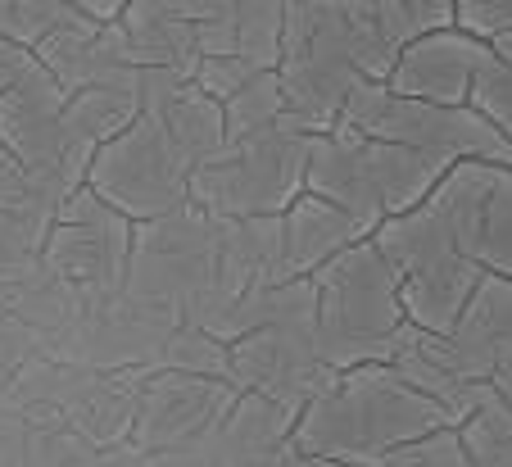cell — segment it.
Masks as SVG:
<instances>
[{
  "label": "cell",
  "instance_id": "cell-27",
  "mask_svg": "<svg viewBox=\"0 0 512 467\" xmlns=\"http://www.w3.org/2000/svg\"><path fill=\"white\" fill-rule=\"evenodd\" d=\"M503 137H508V146H512V127H508V132H503Z\"/></svg>",
  "mask_w": 512,
  "mask_h": 467
},
{
  "label": "cell",
  "instance_id": "cell-7",
  "mask_svg": "<svg viewBox=\"0 0 512 467\" xmlns=\"http://www.w3.org/2000/svg\"><path fill=\"white\" fill-rule=\"evenodd\" d=\"M336 123L381 141H395V146L422 150V155H435L445 164H458V159L512 164L508 137L490 118L476 114L472 105H435V100L395 96L386 82H358Z\"/></svg>",
  "mask_w": 512,
  "mask_h": 467
},
{
  "label": "cell",
  "instance_id": "cell-4",
  "mask_svg": "<svg viewBox=\"0 0 512 467\" xmlns=\"http://www.w3.org/2000/svg\"><path fill=\"white\" fill-rule=\"evenodd\" d=\"M445 168V159L336 123L327 132H313L309 164H304V191L345 209L372 236L386 218L422 205L431 186L445 177Z\"/></svg>",
  "mask_w": 512,
  "mask_h": 467
},
{
  "label": "cell",
  "instance_id": "cell-21",
  "mask_svg": "<svg viewBox=\"0 0 512 467\" xmlns=\"http://www.w3.org/2000/svg\"><path fill=\"white\" fill-rule=\"evenodd\" d=\"M454 28L481 41L512 37V0H454Z\"/></svg>",
  "mask_w": 512,
  "mask_h": 467
},
{
  "label": "cell",
  "instance_id": "cell-9",
  "mask_svg": "<svg viewBox=\"0 0 512 467\" xmlns=\"http://www.w3.org/2000/svg\"><path fill=\"white\" fill-rule=\"evenodd\" d=\"M481 273L512 277V164L458 159L422 200Z\"/></svg>",
  "mask_w": 512,
  "mask_h": 467
},
{
  "label": "cell",
  "instance_id": "cell-24",
  "mask_svg": "<svg viewBox=\"0 0 512 467\" xmlns=\"http://www.w3.org/2000/svg\"><path fill=\"white\" fill-rule=\"evenodd\" d=\"M490 381L499 386V395L512 404V345H503L499 354H494V368H490Z\"/></svg>",
  "mask_w": 512,
  "mask_h": 467
},
{
  "label": "cell",
  "instance_id": "cell-13",
  "mask_svg": "<svg viewBox=\"0 0 512 467\" xmlns=\"http://www.w3.org/2000/svg\"><path fill=\"white\" fill-rule=\"evenodd\" d=\"M37 59L50 69V78L64 91L82 87H136L141 82V64L127 50L123 28L96 19H78L73 28L50 32L37 46Z\"/></svg>",
  "mask_w": 512,
  "mask_h": 467
},
{
  "label": "cell",
  "instance_id": "cell-2",
  "mask_svg": "<svg viewBox=\"0 0 512 467\" xmlns=\"http://www.w3.org/2000/svg\"><path fill=\"white\" fill-rule=\"evenodd\" d=\"M449 422L454 418L440 399L417 390L390 363H368V368L331 372L322 381V390L304 404L290 445L309 458L358 467L381 463L399 445H417Z\"/></svg>",
  "mask_w": 512,
  "mask_h": 467
},
{
  "label": "cell",
  "instance_id": "cell-14",
  "mask_svg": "<svg viewBox=\"0 0 512 467\" xmlns=\"http://www.w3.org/2000/svg\"><path fill=\"white\" fill-rule=\"evenodd\" d=\"M281 282L290 277H313L327 259H336L345 245L363 241V227L345 209L327 205L322 195L300 191L281 209Z\"/></svg>",
  "mask_w": 512,
  "mask_h": 467
},
{
  "label": "cell",
  "instance_id": "cell-17",
  "mask_svg": "<svg viewBox=\"0 0 512 467\" xmlns=\"http://www.w3.org/2000/svg\"><path fill=\"white\" fill-rule=\"evenodd\" d=\"M286 118V96H281L277 69L254 73L245 87H236L232 96L223 100V123H227V141H245L263 127L281 123Z\"/></svg>",
  "mask_w": 512,
  "mask_h": 467
},
{
  "label": "cell",
  "instance_id": "cell-12",
  "mask_svg": "<svg viewBox=\"0 0 512 467\" xmlns=\"http://www.w3.org/2000/svg\"><path fill=\"white\" fill-rule=\"evenodd\" d=\"M485 50H490V41L472 37L463 28L422 32V37H413L399 50L386 87L395 96L435 100V105H467V91H472V78L481 69Z\"/></svg>",
  "mask_w": 512,
  "mask_h": 467
},
{
  "label": "cell",
  "instance_id": "cell-6",
  "mask_svg": "<svg viewBox=\"0 0 512 467\" xmlns=\"http://www.w3.org/2000/svg\"><path fill=\"white\" fill-rule=\"evenodd\" d=\"M372 245L386 254V263L399 277L404 318L417 331L445 336L458 322V313L467 309L476 282H481V268L458 250L454 236L445 232V223L426 205H417V209L386 218L372 232Z\"/></svg>",
  "mask_w": 512,
  "mask_h": 467
},
{
  "label": "cell",
  "instance_id": "cell-20",
  "mask_svg": "<svg viewBox=\"0 0 512 467\" xmlns=\"http://www.w3.org/2000/svg\"><path fill=\"white\" fill-rule=\"evenodd\" d=\"M254 73H263V69H254L250 59H241V55H200L191 82L204 91V96H213L218 105H223V100L232 96L236 87H245Z\"/></svg>",
  "mask_w": 512,
  "mask_h": 467
},
{
  "label": "cell",
  "instance_id": "cell-23",
  "mask_svg": "<svg viewBox=\"0 0 512 467\" xmlns=\"http://www.w3.org/2000/svg\"><path fill=\"white\" fill-rule=\"evenodd\" d=\"M78 14H87V19H96V23H114L118 14L127 10V0H68Z\"/></svg>",
  "mask_w": 512,
  "mask_h": 467
},
{
  "label": "cell",
  "instance_id": "cell-25",
  "mask_svg": "<svg viewBox=\"0 0 512 467\" xmlns=\"http://www.w3.org/2000/svg\"><path fill=\"white\" fill-rule=\"evenodd\" d=\"M10 5L14 0H0V32H5V19H10Z\"/></svg>",
  "mask_w": 512,
  "mask_h": 467
},
{
  "label": "cell",
  "instance_id": "cell-3",
  "mask_svg": "<svg viewBox=\"0 0 512 467\" xmlns=\"http://www.w3.org/2000/svg\"><path fill=\"white\" fill-rule=\"evenodd\" d=\"M313 282V309H318V354L327 372L390 363L404 345L408 327L399 304V277L372 236L345 245L327 259Z\"/></svg>",
  "mask_w": 512,
  "mask_h": 467
},
{
  "label": "cell",
  "instance_id": "cell-18",
  "mask_svg": "<svg viewBox=\"0 0 512 467\" xmlns=\"http://www.w3.org/2000/svg\"><path fill=\"white\" fill-rule=\"evenodd\" d=\"M467 105L481 118H490L499 132L512 127V37L490 41L481 69L472 78V91H467Z\"/></svg>",
  "mask_w": 512,
  "mask_h": 467
},
{
  "label": "cell",
  "instance_id": "cell-11",
  "mask_svg": "<svg viewBox=\"0 0 512 467\" xmlns=\"http://www.w3.org/2000/svg\"><path fill=\"white\" fill-rule=\"evenodd\" d=\"M50 263L78 282H118L132 254V232L118 209H109L91 186H78L55 214V232L46 245Z\"/></svg>",
  "mask_w": 512,
  "mask_h": 467
},
{
  "label": "cell",
  "instance_id": "cell-19",
  "mask_svg": "<svg viewBox=\"0 0 512 467\" xmlns=\"http://www.w3.org/2000/svg\"><path fill=\"white\" fill-rule=\"evenodd\" d=\"M78 19H87V14H78L68 0H14L10 5V19H5V32L0 37L19 41V46H32L37 50L41 41L50 37V32L59 28H73Z\"/></svg>",
  "mask_w": 512,
  "mask_h": 467
},
{
  "label": "cell",
  "instance_id": "cell-5",
  "mask_svg": "<svg viewBox=\"0 0 512 467\" xmlns=\"http://www.w3.org/2000/svg\"><path fill=\"white\" fill-rule=\"evenodd\" d=\"M313 132L295 118L263 127L245 141H227L213 159H204L186 182V200L200 214L218 218H277L304 191Z\"/></svg>",
  "mask_w": 512,
  "mask_h": 467
},
{
  "label": "cell",
  "instance_id": "cell-10",
  "mask_svg": "<svg viewBox=\"0 0 512 467\" xmlns=\"http://www.w3.org/2000/svg\"><path fill=\"white\" fill-rule=\"evenodd\" d=\"M64 100L68 91L50 78L46 64L0 91V150L59 200L78 191L64 177Z\"/></svg>",
  "mask_w": 512,
  "mask_h": 467
},
{
  "label": "cell",
  "instance_id": "cell-28",
  "mask_svg": "<svg viewBox=\"0 0 512 467\" xmlns=\"http://www.w3.org/2000/svg\"><path fill=\"white\" fill-rule=\"evenodd\" d=\"M0 155H5V150H0Z\"/></svg>",
  "mask_w": 512,
  "mask_h": 467
},
{
  "label": "cell",
  "instance_id": "cell-22",
  "mask_svg": "<svg viewBox=\"0 0 512 467\" xmlns=\"http://www.w3.org/2000/svg\"><path fill=\"white\" fill-rule=\"evenodd\" d=\"M408 10V23L413 32H435V28H454V0H399Z\"/></svg>",
  "mask_w": 512,
  "mask_h": 467
},
{
  "label": "cell",
  "instance_id": "cell-16",
  "mask_svg": "<svg viewBox=\"0 0 512 467\" xmlns=\"http://www.w3.org/2000/svg\"><path fill=\"white\" fill-rule=\"evenodd\" d=\"M223 399V390L195 377H164L150 399H145V418H141V436L155 445H173V440L191 436L204 418L213 413V404Z\"/></svg>",
  "mask_w": 512,
  "mask_h": 467
},
{
  "label": "cell",
  "instance_id": "cell-8",
  "mask_svg": "<svg viewBox=\"0 0 512 467\" xmlns=\"http://www.w3.org/2000/svg\"><path fill=\"white\" fill-rule=\"evenodd\" d=\"M186 182H191V159L168 137L164 118L155 109H141L118 137H109L91 155L82 186H91L127 223L132 218L150 223V218H164L173 209L191 205L186 200Z\"/></svg>",
  "mask_w": 512,
  "mask_h": 467
},
{
  "label": "cell",
  "instance_id": "cell-26",
  "mask_svg": "<svg viewBox=\"0 0 512 467\" xmlns=\"http://www.w3.org/2000/svg\"><path fill=\"white\" fill-rule=\"evenodd\" d=\"M290 5H304V0H286V10H290Z\"/></svg>",
  "mask_w": 512,
  "mask_h": 467
},
{
  "label": "cell",
  "instance_id": "cell-15",
  "mask_svg": "<svg viewBox=\"0 0 512 467\" xmlns=\"http://www.w3.org/2000/svg\"><path fill=\"white\" fill-rule=\"evenodd\" d=\"M286 0H213L200 23V55H241L254 69H277Z\"/></svg>",
  "mask_w": 512,
  "mask_h": 467
},
{
  "label": "cell",
  "instance_id": "cell-1",
  "mask_svg": "<svg viewBox=\"0 0 512 467\" xmlns=\"http://www.w3.org/2000/svg\"><path fill=\"white\" fill-rule=\"evenodd\" d=\"M399 0H304L286 10L277 82L286 114L309 132L336 127L358 82H386L413 41Z\"/></svg>",
  "mask_w": 512,
  "mask_h": 467
}]
</instances>
